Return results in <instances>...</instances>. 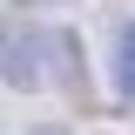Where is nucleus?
<instances>
[{"mask_svg": "<svg viewBox=\"0 0 135 135\" xmlns=\"http://www.w3.org/2000/svg\"><path fill=\"white\" fill-rule=\"evenodd\" d=\"M41 74H47V34L27 27V20H7L0 27V81L41 88Z\"/></svg>", "mask_w": 135, "mask_h": 135, "instance_id": "1", "label": "nucleus"}, {"mask_svg": "<svg viewBox=\"0 0 135 135\" xmlns=\"http://www.w3.org/2000/svg\"><path fill=\"white\" fill-rule=\"evenodd\" d=\"M115 88L135 101V20L122 27V47H115Z\"/></svg>", "mask_w": 135, "mask_h": 135, "instance_id": "2", "label": "nucleus"}, {"mask_svg": "<svg viewBox=\"0 0 135 135\" xmlns=\"http://www.w3.org/2000/svg\"><path fill=\"white\" fill-rule=\"evenodd\" d=\"M34 135H68V128H54V122H41V128H34Z\"/></svg>", "mask_w": 135, "mask_h": 135, "instance_id": "3", "label": "nucleus"}]
</instances>
